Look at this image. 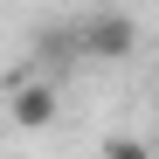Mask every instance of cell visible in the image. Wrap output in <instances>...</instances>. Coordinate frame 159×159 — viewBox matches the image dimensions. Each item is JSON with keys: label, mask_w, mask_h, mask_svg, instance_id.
Wrapping results in <instances>:
<instances>
[{"label": "cell", "mask_w": 159, "mask_h": 159, "mask_svg": "<svg viewBox=\"0 0 159 159\" xmlns=\"http://www.w3.org/2000/svg\"><path fill=\"white\" fill-rule=\"evenodd\" d=\"M7 118H14L21 131H42V125H56V90H48V83H21V90L7 97Z\"/></svg>", "instance_id": "2"}, {"label": "cell", "mask_w": 159, "mask_h": 159, "mask_svg": "<svg viewBox=\"0 0 159 159\" xmlns=\"http://www.w3.org/2000/svg\"><path fill=\"white\" fill-rule=\"evenodd\" d=\"M131 48H139V21L118 14V7H97L76 21V56H90V62H125Z\"/></svg>", "instance_id": "1"}, {"label": "cell", "mask_w": 159, "mask_h": 159, "mask_svg": "<svg viewBox=\"0 0 159 159\" xmlns=\"http://www.w3.org/2000/svg\"><path fill=\"white\" fill-rule=\"evenodd\" d=\"M35 48H42L48 62H69V56H76V21H69V28H42V35H35Z\"/></svg>", "instance_id": "3"}]
</instances>
